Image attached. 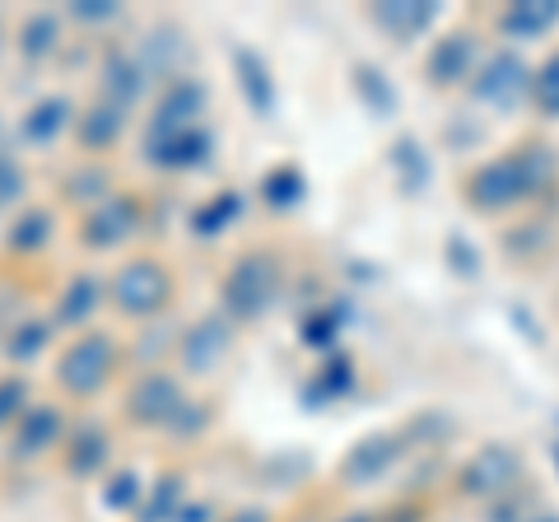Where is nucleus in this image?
<instances>
[{"label": "nucleus", "instance_id": "nucleus-3", "mask_svg": "<svg viewBox=\"0 0 559 522\" xmlns=\"http://www.w3.org/2000/svg\"><path fill=\"white\" fill-rule=\"evenodd\" d=\"M280 281H285V261L271 248H252L248 257L234 261L229 281H224V304L238 322H257L266 318L280 299Z\"/></svg>", "mask_w": 559, "mask_h": 522}, {"label": "nucleus", "instance_id": "nucleus-12", "mask_svg": "<svg viewBox=\"0 0 559 522\" xmlns=\"http://www.w3.org/2000/svg\"><path fill=\"white\" fill-rule=\"evenodd\" d=\"M355 388H359V364L349 359L345 351H336V355H322L318 359L312 382L304 388V402L308 406H331V402H345Z\"/></svg>", "mask_w": 559, "mask_h": 522}, {"label": "nucleus", "instance_id": "nucleus-11", "mask_svg": "<svg viewBox=\"0 0 559 522\" xmlns=\"http://www.w3.org/2000/svg\"><path fill=\"white\" fill-rule=\"evenodd\" d=\"M349 94H355L359 108L369 117H378V121L396 117V108H401L396 84H392V75L382 71L378 61H355V66H349Z\"/></svg>", "mask_w": 559, "mask_h": 522}, {"label": "nucleus", "instance_id": "nucleus-18", "mask_svg": "<svg viewBox=\"0 0 559 522\" xmlns=\"http://www.w3.org/2000/svg\"><path fill=\"white\" fill-rule=\"evenodd\" d=\"M532 108L546 121H559V47L540 66H532Z\"/></svg>", "mask_w": 559, "mask_h": 522}, {"label": "nucleus", "instance_id": "nucleus-1", "mask_svg": "<svg viewBox=\"0 0 559 522\" xmlns=\"http://www.w3.org/2000/svg\"><path fill=\"white\" fill-rule=\"evenodd\" d=\"M559 178V154L546 141H518L513 150L476 164L462 178V201L476 215H513L540 201Z\"/></svg>", "mask_w": 559, "mask_h": 522}, {"label": "nucleus", "instance_id": "nucleus-20", "mask_svg": "<svg viewBox=\"0 0 559 522\" xmlns=\"http://www.w3.org/2000/svg\"><path fill=\"white\" fill-rule=\"evenodd\" d=\"M242 215V197L238 191H219L215 201L205 205V211L197 215V234H205V238H215V234H224L229 224Z\"/></svg>", "mask_w": 559, "mask_h": 522}, {"label": "nucleus", "instance_id": "nucleus-17", "mask_svg": "<svg viewBox=\"0 0 559 522\" xmlns=\"http://www.w3.org/2000/svg\"><path fill=\"white\" fill-rule=\"evenodd\" d=\"M210 154V135L205 131H178V135H164V141H154V159L168 164V168H191L201 164Z\"/></svg>", "mask_w": 559, "mask_h": 522}, {"label": "nucleus", "instance_id": "nucleus-15", "mask_svg": "<svg viewBox=\"0 0 559 522\" xmlns=\"http://www.w3.org/2000/svg\"><path fill=\"white\" fill-rule=\"evenodd\" d=\"M178 406H182V392H178V382L164 378V373L145 378V382L135 388V396H131V411H135L145 425H164V420H173V411H178Z\"/></svg>", "mask_w": 559, "mask_h": 522}, {"label": "nucleus", "instance_id": "nucleus-23", "mask_svg": "<svg viewBox=\"0 0 559 522\" xmlns=\"http://www.w3.org/2000/svg\"><path fill=\"white\" fill-rule=\"evenodd\" d=\"M229 522H271V513H261V509H242V513H234Z\"/></svg>", "mask_w": 559, "mask_h": 522}, {"label": "nucleus", "instance_id": "nucleus-16", "mask_svg": "<svg viewBox=\"0 0 559 522\" xmlns=\"http://www.w3.org/2000/svg\"><path fill=\"white\" fill-rule=\"evenodd\" d=\"M261 197H266L271 211H294L304 197H308V178L299 164H280L266 173V182H261Z\"/></svg>", "mask_w": 559, "mask_h": 522}, {"label": "nucleus", "instance_id": "nucleus-9", "mask_svg": "<svg viewBox=\"0 0 559 522\" xmlns=\"http://www.w3.org/2000/svg\"><path fill=\"white\" fill-rule=\"evenodd\" d=\"M388 168H392L396 191H401L406 201L425 197L429 182H433V159H429V150H425V141H419V135H411V131H401L396 141L388 145Z\"/></svg>", "mask_w": 559, "mask_h": 522}, {"label": "nucleus", "instance_id": "nucleus-8", "mask_svg": "<svg viewBox=\"0 0 559 522\" xmlns=\"http://www.w3.org/2000/svg\"><path fill=\"white\" fill-rule=\"evenodd\" d=\"M173 299V281L159 261H131L117 281V304L127 312H154Z\"/></svg>", "mask_w": 559, "mask_h": 522}, {"label": "nucleus", "instance_id": "nucleus-13", "mask_svg": "<svg viewBox=\"0 0 559 522\" xmlns=\"http://www.w3.org/2000/svg\"><path fill=\"white\" fill-rule=\"evenodd\" d=\"M349 322H355V304H349V299H326V304H318L304 318V345H308V351H318V359L336 355Z\"/></svg>", "mask_w": 559, "mask_h": 522}, {"label": "nucleus", "instance_id": "nucleus-27", "mask_svg": "<svg viewBox=\"0 0 559 522\" xmlns=\"http://www.w3.org/2000/svg\"><path fill=\"white\" fill-rule=\"evenodd\" d=\"M396 522H415V518H396Z\"/></svg>", "mask_w": 559, "mask_h": 522}, {"label": "nucleus", "instance_id": "nucleus-22", "mask_svg": "<svg viewBox=\"0 0 559 522\" xmlns=\"http://www.w3.org/2000/svg\"><path fill=\"white\" fill-rule=\"evenodd\" d=\"M536 509H532V503L527 499H522L518 490L513 495H503V499H495V503H489V522H527Z\"/></svg>", "mask_w": 559, "mask_h": 522}, {"label": "nucleus", "instance_id": "nucleus-19", "mask_svg": "<svg viewBox=\"0 0 559 522\" xmlns=\"http://www.w3.org/2000/svg\"><path fill=\"white\" fill-rule=\"evenodd\" d=\"M443 261H448V271L457 275V281H476L480 266H485L480 248H476V242H471L466 234H448V238H443Z\"/></svg>", "mask_w": 559, "mask_h": 522}, {"label": "nucleus", "instance_id": "nucleus-5", "mask_svg": "<svg viewBox=\"0 0 559 522\" xmlns=\"http://www.w3.org/2000/svg\"><path fill=\"white\" fill-rule=\"evenodd\" d=\"M480 33L471 28H448L443 38L429 43V57H425V80L433 84V90H466V80L476 75L480 66Z\"/></svg>", "mask_w": 559, "mask_h": 522}, {"label": "nucleus", "instance_id": "nucleus-21", "mask_svg": "<svg viewBox=\"0 0 559 522\" xmlns=\"http://www.w3.org/2000/svg\"><path fill=\"white\" fill-rule=\"evenodd\" d=\"M219 351H229V327L224 322H205L197 336H191V345H187V359H191V369H210V364H215V355Z\"/></svg>", "mask_w": 559, "mask_h": 522}, {"label": "nucleus", "instance_id": "nucleus-6", "mask_svg": "<svg viewBox=\"0 0 559 522\" xmlns=\"http://www.w3.org/2000/svg\"><path fill=\"white\" fill-rule=\"evenodd\" d=\"M401 458H406V439H401V429L396 434L378 429V434H364L359 443H349V452L336 466V476H341V485H378Z\"/></svg>", "mask_w": 559, "mask_h": 522}, {"label": "nucleus", "instance_id": "nucleus-25", "mask_svg": "<svg viewBox=\"0 0 559 522\" xmlns=\"http://www.w3.org/2000/svg\"><path fill=\"white\" fill-rule=\"evenodd\" d=\"M527 522H559V513H550V509H536Z\"/></svg>", "mask_w": 559, "mask_h": 522}, {"label": "nucleus", "instance_id": "nucleus-26", "mask_svg": "<svg viewBox=\"0 0 559 522\" xmlns=\"http://www.w3.org/2000/svg\"><path fill=\"white\" fill-rule=\"evenodd\" d=\"M555 472H559V443H555Z\"/></svg>", "mask_w": 559, "mask_h": 522}, {"label": "nucleus", "instance_id": "nucleus-14", "mask_svg": "<svg viewBox=\"0 0 559 522\" xmlns=\"http://www.w3.org/2000/svg\"><path fill=\"white\" fill-rule=\"evenodd\" d=\"M234 71H238V90H242V98L252 103V112H257V117H271V112H275V103H280V90H275L271 66L261 61V51L238 47V51H234Z\"/></svg>", "mask_w": 559, "mask_h": 522}, {"label": "nucleus", "instance_id": "nucleus-2", "mask_svg": "<svg viewBox=\"0 0 559 522\" xmlns=\"http://www.w3.org/2000/svg\"><path fill=\"white\" fill-rule=\"evenodd\" d=\"M466 94L471 103H480V108L499 112V117H513L532 103V66L522 57L518 47H499L480 57L476 75L466 80Z\"/></svg>", "mask_w": 559, "mask_h": 522}, {"label": "nucleus", "instance_id": "nucleus-4", "mask_svg": "<svg viewBox=\"0 0 559 522\" xmlns=\"http://www.w3.org/2000/svg\"><path fill=\"white\" fill-rule=\"evenodd\" d=\"M522 472H527L522 452H518L513 443H503V439H489V443H480V448L462 462V472H457V495H462V499L495 503V499H503V495L518 490Z\"/></svg>", "mask_w": 559, "mask_h": 522}, {"label": "nucleus", "instance_id": "nucleus-24", "mask_svg": "<svg viewBox=\"0 0 559 522\" xmlns=\"http://www.w3.org/2000/svg\"><path fill=\"white\" fill-rule=\"evenodd\" d=\"M336 522H378V518H373V513H364V509H359V513H345V518H336Z\"/></svg>", "mask_w": 559, "mask_h": 522}, {"label": "nucleus", "instance_id": "nucleus-10", "mask_svg": "<svg viewBox=\"0 0 559 522\" xmlns=\"http://www.w3.org/2000/svg\"><path fill=\"white\" fill-rule=\"evenodd\" d=\"M495 24L509 43H536L559 28V0H513L499 10Z\"/></svg>", "mask_w": 559, "mask_h": 522}, {"label": "nucleus", "instance_id": "nucleus-7", "mask_svg": "<svg viewBox=\"0 0 559 522\" xmlns=\"http://www.w3.org/2000/svg\"><path fill=\"white\" fill-rule=\"evenodd\" d=\"M369 20L373 28H382L392 43L411 47L415 38L439 24V0H373L369 5Z\"/></svg>", "mask_w": 559, "mask_h": 522}]
</instances>
